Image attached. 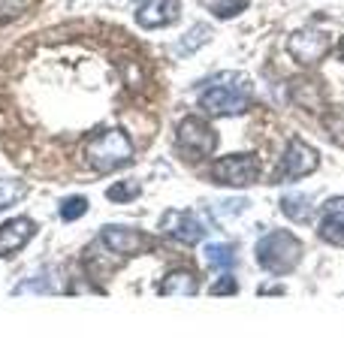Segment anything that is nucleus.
Segmentation results:
<instances>
[{
	"mask_svg": "<svg viewBox=\"0 0 344 362\" xmlns=\"http://www.w3.org/2000/svg\"><path fill=\"white\" fill-rule=\"evenodd\" d=\"M200 106L205 115H212V118H227V115H242V112H248L251 88L245 82V76H236V73L214 76L200 94Z\"/></svg>",
	"mask_w": 344,
	"mask_h": 362,
	"instance_id": "f257e3e1",
	"label": "nucleus"
},
{
	"mask_svg": "<svg viewBox=\"0 0 344 362\" xmlns=\"http://www.w3.org/2000/svg\"><path fill=\"white\" fill-rule=\"evenodd\" d=\"M85 157H88V163L94 166L97 173H115V169L127 166L133 160V142L121 127L100 130V133H94L88 139Z\"/></svg>",
	"mask_w": 344,
	"mask_h": 362,
	"instance_id": "f03ea898",
	"label": "nucleus"
},
{
	"mask_svg": "<svg viewBox=\"0 0 344 362\" xmlns=\"http://www.w3.org/2000/svg\"><path fill=\"white\" fill-rule=\"evenodd\" d=\"M257 263L260 269L272 272V275H284V272H293L302 259V242L296 239L293 233H284V230H275L266 233L263 239L257 242Z\"/></svg>",
	"mask_w": 344,
	"mask_h": 362,
	"instance_id": "7ed1b4c3",
	"label": "nucleus"
},
{
	"mask_svg": "<svg viewBox=\"0 0 344 362\" xmlns=\"http://www.w3.org/2000/svg\"><path fill=\"white\" fill-rule=\"evenodd\" d=\"M214 185L224 187H251L260 178V160L257 154H227L212 163Z\"/></svg>",
	"mask_w": 344,
	"mask_h": 362,
	"instance_id": "20e7f679",
	"label": "nucleus"
},
{
	"mask_svg": "<svg viewBox=\"0 0 344 362\" xmlns=\"http://www.w3.org/2000/svg\"><path fill=\"white\" fill-rule=\"evenodd\" d=\"M287 52H290V58L302 66H314L326 58L332 52V37L326 30H317V28H302L290 33V40H287Z\"/></svg>",
	"mask_w": 344,
	"mask_h": 362,
	"instance_id": "39448f33",
	"label": "nucleus"
},
{
	"mask_svg": "<svg viewBox=\"0 0 344 362\" xmlns=\"http://www.w3.org/2000/svg\"><path fill=\"white\" fill-rule=\"evenodd\" d=\"M178 148L185 151L190 160H202L217 148V133L212 124H205L202 118H185L178 124Z\"/></svg>",
	"mask_w": 344,
	"mask_h": 362,
	"instance_id": "423d86ee",
	"label": "nucleus"
},
{
	"mask_svg": "<svg viewBox=\"0 0 344 362\" xmlns=\"http://www.w3.org/2000/svg\"><path fill=\"white\" fill-rule=\"evenodd\" d=\"M320 166V154L302 139H290L287 142V151L278 163V173H275V181H296L305 178L308 173H314Z\"/></svg>",
	"mask_w": 344,
	"mask_h": 362,
	"instance_id": "0eeeda50",
	"label": "nucleus"
},
{
	"mask_svg": "<svg viewBox=\"0 0 344 362\" xmlns=\"http://www.w3.org/2000/svg\"><path fill=\"white\" fill-rule=\"evenodd\" d=\"M160 230H164L169 239H176L181 245H197L205 239V226L193 211H178L169 209L164 218H160Z\"/></svg>",
	"mask_w": 344,
	"mask_h": 362,
	"instance_id": "6e6552de",
	"label": "nucleus"
},
{
	"mask_svg": "<svg viewBox=\"0 0 344 362\" xmlns=\"http://www.w3.org/2000/svg\"><path fill=\"white\" fill-rule=\"evenodd\" d=\"M37 221L28 218V214H18V218H9L0 223V257L9 259L16 257L21 247H25L33 235H37Z\"/></svg>",
	"mask_w": 344,
	"mask_h": 362,
	"instance_id": "1a4fd4ad",
	"label": "nucleus"
},
{
	"mask_svg": "<svg viewBox=\"0 0 344 362\" xmlns=\"http://www.w3.org/2000/svg\"><path fill=\"white\" fill-rule=\"evenodd\" d=\"M178 16H181V0H145L136 9V25L145 30H157L176 25Z\"/></svg>",
	"mask_w": 344,
	"mask_h": 362,
	"instance_id": "9d476101",
	"label": "nucleus"
},
{
	"mask_svg": "<svg viewBox=\"0 0 344 362\" xmlns=\"http://www.w3.org/2000/svg\"><path fill=\"white\" fill-rule=\"evenodd\" d=\"M100 242L109 247L112 254H139L148 247V239L139 230H130V226H118L109 223L100 230Z\"/></svg>",
	"mask_w": 344,
	"mask_h": 362,
	"instance_id": "9b49d317",
	"label": "nucleus"
},
{
	"mask_svg": "<svg viewBox=\"0 0 344 362\" xmlns=\"http://www.w3.org/2000/svg\"><path fill=\"white\" fill-rule=\"evenodd\" d=\"M320 239L332 245H344V197L326 202L323 221H320Z\"/></svg>",
	"mask_w": 344,
	"mask_h": 362,
	"instance_id": "f8f14e48",
	"label": "nucleus"
},
{
	"mask_svg": "<svg viewBox=\"0 0 344 362\" xmlns=\"http://www.w3.org/2000/svg\"><path fill=\"white\" fill-rule=\"evenodd\" d=\"M164 296H172V293H178V296H193L197 293V278L190 275V272H172V275L164 278V284L157 287Z\"/></svg>",
	"mask_w": 344,
	"mask_h": 362,
	"instance_id": "ddd939ff",
	"label": "nucleus"
},
{
	"mask_svg": "<svg viewBox=\"0 0 344 362\" xmlns=\"http://www.w3.org/2000/svg\"><path fill=\"white\" fill-rule=\"evenodd\" d=\"M212 40V28L209 25H193L188 33H185V40H178V45H176V52L178 54H193L197 49H202L205 42Z\"/></svg>",
	"mask_w": 344,
	"mask_h": 362,
	"instance_id": "4468645a",
	"label": "nucleus"
},
{
	"mask_svg": "<svg viewBox=\"0 0 344 362\" xmlns=\"http://www.w3.org/2000/svg\"><path fill=\"white\" fill-rule=\"evenodd\" d=\"M28 194V185L25 181H16V178H0V211L13 209L16 202H21Z\"/></svg>",
	"mask_w": 344,
	"mask_h": 362,
	"instance_id": "2eb2a0df",
	"label": "nucleus"
},
{
	"mask_svg": "<svg viewBox=\"0 0 344 362\" xmlns=\"http://www.w3.org/2000/svg\"><path fill=\"white\" fill-rule=\"evenodd\" d=\"M205 263H209L212 269H233L236 266V251L224 242L205 245Z\"/></svg>",
	"mask_w": 344,
	"mask_h": 362,
	"instance_id": "dca6fc26",
	"label": "nucleus"
},
{
	"mask_svg": "<svg viewBox=\"0 0 344 362\" xmlns=\"http://www.w3.org/2000/svg\"><path fill=\"white\" fill-rule=\"evenodd\" d=\"M281 211L293 221H305L308 214H311V202H308L305 194H287V197H281Z\"/></svg>",
	"mask_w": 344,
	"mask_h": 362,
	"instance_id": "f3484780",
	"label": "nucleus"
},
{
	"mask_svg": "<svg viewBox=\"0 0 344 362\" xmlns=\"http://www.w3.org/2000/svg\"><path fill=\"white\" fill-rule=\"evenodd\" d=\"M142 194V185L133 178H124V181H115V185L106 190V199L109 202H130Z\"/></svg>",
	"mask_w": 344,
	"mask_h": 362,
	"instance_id": "a211bd4d",
	"label": "nucleus"
},
{
	"mask_svg": "<svg viewBox=\"0 0 344 362\" xmlns=\"http://www.w3.org/2000/svg\"><path fill=\"white\" fill-rule=\"evenodd\" d=\"M85 214H88V199L85 197H67L61 206H57V218L67 221V223L85 218Z\"/></svg>",
	"mask_w": 344,
	"mask_h": 362,
	"instance_id": "6ab92c4d",
	"label": "nucleus"
},
{
	"mask_svg": "<svg viewBox=\"0 0 344 362\" xmlns=\"http://www.w3.org/2000/svg\"><path fill=\"white\" fill-rule=\"evenodd\" d=\"M248 6V0H212V13L217 18H233Z\"/></svg>",
	"mask_w": 344,
	"mask_h": 362,
	"instance_id": "aec40b11",
	"label": "nucleus"
},
{
	"mask_svg": "<svg viewBox=\"0 0 344 362\" xmlns=\"http://www.w3.org/2000/svg\"><path fill=\"white\" fill-rule=\"evenodd\" d=\"M28 9V0H0V21H13Z\"/></svg>",
	"mask_w": 344,
	"mask_h": 362,
	"instance_id": "412c9836",
	"label": "nucleus"
},
{
	"mask_svg": "<svg viewBox=\"0 0 344 362\" xmlns=\"http://www.w3.org/2000/svg\"><path fill=\"white\" fill-rule=\"evenodd\" d=\"M233 293H239V281L233 275H221V281L212 284V296H233Z\"/></svg>",
	"mask_w": 344,
	"mask_h": 362,
	"instance_id": "4be33fe9",
	"label": "nucleus"
},
{
	"mask_svg": "<svg viewBox=\"0 0 344 362\" xmlns=\"http://www.w3.org/2000/svg\"><path fill=\"white\" fill-rule=\"evenodd\" d=\"M248 206H251L248 199H227L221 202V214H242Z\"/></svg>",
	"mask_w": 344,
	"mask_h": 362,
	"instance_id": "5701e85b",
	"label": "nucleus"
},
{
	"mask_svg": "<svg viewBox=\"0 0 344 362\" xmlns=\"http://www.w3.org/2000/svg\"><path fill=\"white\" fill-rule=\"evenodd\" d=\"M326 127H329V139H332V142H338V145H344V118L326 121Z\"/></svg>",
	"mask_w": 344,
	"mask_h": 362,
	"instance_id": "b1692460",
	"label": "nucleus"
},
{
	"mask_svg": "<svg viewBox=\"0 0 344 362\" xmlns=\"http://www.w3.org/2000/svg\"><path fill=\"white\" fill-rule=\"evenodd\" d=\"M338 58L344 61V37H341V42H338Z\"/></svg>",
	"mask_w": 344,
	"mask_h": 362,
	"instance_id": "393cba45",
	"label": "nucleus"
}]
</instances>
